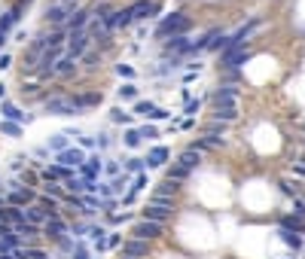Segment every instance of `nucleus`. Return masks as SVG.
I'll use <instances>...</instances> for the list:
<instances>
[{
	"label": "nucleus",
	"mask_w": 305,
	"mask_h": 259,
	"mask_svg": "<svg viewBox=\"0 0 305 259\" xmlns=\"http://www.w3.org/2000/svg\"><path fill=\"white\" fill-rule=\"evenodd\" d=\"M116 73H119V77H125V80H131V77H134V67H131V64H119Z\"/></svg>",
	"instance_id": "79ce46f5"
},
{
	"label": "nucleus",
	"mask_w": 305,
	"mask_h": 259,
	"mask_svg": "<svg viewBox=\"0 0 305 259\" xmlns=\"http://www.w3.org/2000/svg\"><path fill=\"white\" fill-rule=\"evenodd\" d=\"M168 116H171V113H168V110H156V113H152L149 119H156V122H159V119H168Z\"/></svg>",
	"instance_id": "49530a36"
},
{
	"label": "nucleus",
	"mask_w": 305,
	"mask_h": 259,
	"mask_svg": "<svg viewBox=\"0 0 305 259\" xmlns=\"http://www.w3.org/2000/svg\"><path fill=\"white\" fill-rule=\"evenodd\" d=\"M98 174H101V159H98V156L86 159V165L80 168V177H83V180H95Z\"/></svg>",
	"instance_id": "4be33fe9"
},
{
	"label": "nucleus",
	"mask_w": 305,
	"mask_h": 259,
	"mask_svg": "<svg viewBox=\"0 0 305 259\" xmlns=\"http://www.w3.org/2000/svg\"><path fill=\"white\" fill-rule=\"evenodd\" d=\"M131 235H134V238H140V241H156V238L162 235V223H152V219H140V223L131 229Z\"/></svg>",
	"instance_id": "20e7f679"
},
{
	"label": "nucleus",
	"mask_w": 305,
	"mask_h": 259,
	"mask_svg": "<svg viewBox=\"0 0 305 259\" xmlns=\"http://www.w3.org/2000/svg\"><path fill=\"white\" fill-rule=\"evenodd\" d=\"M46 113H55V116H73V113H80V107H76L73 98H49V101H46Z\"/></svg>",
	"instance_id": "f03ea898"
},
{
	"label": "nucleus",
	"mask_w": 305,
	"mask_h": 259,
	"mask_svg": "<svg viewBox=\"0 0 305 259\" xmlns=\"http://www.w3.org/2000/svg\"><path fill=\"white\" fill-rule=\"evenodd\" d=\"M0 207H7V198H4V195H0Z\"/></svg>",
	"instance_id": "864d4df0"
},
{
	"label": "nucleus",
	"mask_w": 305,
	"mask_h": 259,
	"mask_svg": "<svg viewBox=\"0 0 305 259\" xmlns=\"http://www.w3.org/2000/svg\"><path fill=\"white\" fill-rule=\"evenodd\" d=\"M223 131H226V122H214V125H208V131H205V140L208 143H223Z\"/></svg>",
	"instance_id": "b1692460"
},
{
	"label": "nucleus",
	"mask_w": 305,
	"mask_h": 259,
	"mask_svg": "<svg viewBox=\"0 0 305 259\" xmlns=\"http://www.w3.org/2000/svg\"><path fill=\"white\" fill-rule=\"evenodd\" d=\"M0 113L7 116V122H28V113H22V110L16 104H10V101L0 104Z\"/></svg>",
	"instance_id": "6ab92c4d"
},
{
	"label": "nucleus",
	"mask_w": 305,
	"mask_h": 259,
	"mask_svg": "<svg viewBox=\"0 0 305 259\" xmlns=\"http://www.w3.org/2000/svg\"><path fill=\"white\" fill-rule=\"evenodd\" d=\"M73 174H70V168H64V165H52V168H46L43 171V180L46 183H55V180H70Z\"/></svg>",
	"instance_id": "aec40b11"
},
{
	"label": "nucleus",
	"mask_w": 305,
	"mask_h": 259,
	"mask_svg": "<svg viewBox=\"0 0 305 259\" xmlns=\"http://www.w3.org/2000/svg\"><path fill=\"white\" fill-rule=\"evenodd\" d=\"M10 61H13V58H10L7 52H4V55H0V70H7V67H10Z\"/></svg>",
	"instance_id": "09e8293b"
},
{
	"label": "nucleus",
	"mask_w": 305,
	"mask_h": 259,
	"mask_svg": "<svg viewBox=\"0 0 305 259\" xmlns=\"http://www.w3.org/2000/svg\"><path fill=\"white\" fill-rule=\"evenodd\" d=\"M119 259H134V256H125V253H122V256H119Z\"/></svg>",
	"instance_id": "5fc2aeb1"
},
{
	"label": "nucleus",
	"mask_w": 305,
	"mask_h": 259,
	"mask_svg": "<svg viewBox=\"0 0 305 259\" xmlns=\"http://www.w3.org/2000/svg\"><path fill=\"white\" fill-rule=\"evenodd\" d=\"M46 219H49V216H46V210H43L40 204H28V207H25V223H31V226H40V223H43V226H46Z\"/></svg>",
	"instance_id": "4468645a"
},
{
	"label": "nucleus",
	"mask_w": 305,
	"mask_h": 259,
	"mask_svg": "<svg viewBox=\"0 0 305 259\" xmlns=\"http://www.w3.org/2000/svg\"><path fill=\"white\" fill-rule=\"evenodd\" d=\"M140 131V137H146V140H152V137H159V131L152 128V125H143V128H137Z\"/></svg>",
	"instance_id": "37998d69"
},
{
	"label": "nucleus",
	"mask_w": 305,
	"mask_h": 259,
	"mask_svg": "<svg viewBox=\"0 0 305 259\" xmlns=\"http://www.w3.org/2000/svg\"><path fill=\"white\" fill-rule=\"evenodd\" d=\"M89 49V34H70V40H67V55L80 61Z\"/></svg>",
	"instance_id": "423d86ee"
},
{
	"label": "nucleus",
	"mask_w": 305,
	"mask_h": 259,
	"mask_svg": "<svg viewBox=\"0 0 305 259\" xmlns=\"http://www.w3.org/2000/svg\"><path fill=\"white\" fill-rule=\"evenodd\" d=\"M73 259H89V253H86V250H80V253H76V256H73Z\"/></svg>",
	"instance_id": "3c124183"
},
{
	"label": "nucleus",
	"mask_w": 305,
	"mask_h": 259,
	"mask_svg": "<svg viewBox=\"0 0 305 259\" xmlns=\"http://www.w3.org/2000/svg\"><path fill=\"white\" fill-rule=\"evenodd\" d=\"M238 95H241L238 86H220L214 92V104H220V101H238Z\"/></svg>",
	"instance_id": "5701e85b"
},
{
	"label": "nucleus",
	"mask_w": 305,
	"mask_h": 259,
	"mask_svg": "<svg viewBox=\"0 0 305 259\" xmlns=\"http://www.w3.org/2000/svg\"><path fill=\"white\" fill-rule=\"evenodd\" d=\"M73 101H76V107H80V110H83V107H92V104H101V92H89V95H76Z\"/></svg>",
	"instance_id": "cd10ccee"
},
{
	"label": "nucleus",
	"mask_w": 305,
	"mask_h": 259,
	"mask_svg": "<svg viewBox=\"0 0 305 259\" xmlns=\"http://www.w3.org/2000/svg\"><path fill=\"white\" fill-rule=\"evenodd\" d=\"M128 13H131V19H146V16H152V13H159V7L149 4V0H137V4L128 7Z\"/></svg>",
	"instance_id": "2eb2a0df"
},
{
	"label": "nucleus",
	"mask_w": 305,
	"mask_h": 259,
	"mask_svg": "<svg viewBox=\"0 0 305 259\" xmlns=\"http://www.w3.org/2000/svg\"><path fill=\"white\" fill-rule=\"evenodd\" d=\"M43 235L46 238H55V241H61L64 235H67V223L61 216H52V219H46V226H43Z\"/></svg>",
	"instance_id": "9b49d317"
},
{
	"label": "nucleus",
	"mask_w": 305,
	"mask_h": 259,
	"mask_svg": "<svg viewBox=\"0 0 305 259\" xmlns=\"http://www.w3.org/2000/svg\"><path fill=\"white\" fill-rule=\"evenodd\" d=\"M37 204H40V207L46 210V216H49V219H52V216H61V213H58V201H55V198H49V195H43Z\"/></svg>",
	"instance_id": "c85d7f7f"
},
{
	"label": "nucleus",
	"mask_w": 305,
	"mask_h": 259,
	"mask_svg": "<svg viewBox=\"0 0 305 259\" xmlns=\"http://www.w3.org/2000/svg\"><path fill=\"white\" fill-rule=\"evenodd\" d=\"M46 195L58 198V195H61V186H55V183H46Z\"/></svg>",
	"instance_id": "a18cd8bd"
},
{
	"label": "nucleus",
	"mask_w": 305,
	"mask_h": 259,
	"mask_svg": "<svg viewBox=\"0 0 305 259\" xmlns=\"http://www.w3.org/2000/svg\"><path fill=\"white\" fill-rule=\"evenodd\" d=\"M55 165H64V168H83V165H86V153L80 150V146H67L64 153H58Z\"/></svg>",
	"instance_id": "7ed1b4c3"
},
{
	"label": "nucleus",
	"mask_w": 305,
	"mask_h": 259,
	"mask_svg": "<svg viewBox=\"0 0 305 259\" xmlns=\"http://www.w3.org/2000/svg\"><path fill=\"white\" fill-rule=\"evenodd\" d=\"M119 98H122V101H131V98H137V86H134V83H125V86L119 89Z\"/></svg>",
	"instance_id": "2f4dec72"
},
{
	"label": "nucleus",
	"mask_w": 305,
	"mask_h": 259,
	"mask_svg": "<svg viewBox=\"0 0 305 259\" xmlns=\"http://www.w3.org/2000/svg\"><path fill=\"white\" fill-rule=\"evenodd\" d=\"M89 25V10H76L70 19H67V28H70V34H83V28Z\"/></svg>",
	"instance_id": "dca6fc26"
},
{
	"label": "nucleus",
	"mask_w": 305,
	"mask_h": 259,
	"mask_svg": "<svg viewBox=\"0 0 305 259\" xmlns=\"http://www.w3.org/2000/svg\"><path fill=\"white\" fill-rule=\"evenodd\" d=\"M177 183L174 180H165V183H159V189H156V198H174L177 195Z\"/></svg>",
	"instance_id": "bb28decb"
},
{
	"label": "nucleus",
	"mask_w": 305,
	"mask_h": 259,
	"mask_svg": "<svg viewBox=\"0 0 305 259\" xmlns=\"http://www.w3.org/2000/svg\"><path fill=\"white\" fill-rule=\"evenodd\" d=\"M92 241H95V247H98V250H104V247H107V238H104V232H101V229H95V232H92Z\"/></svg>",
	"instance_id": "ea45409f"
},
{
	"label": "nucleus",
	"mask_w": 305,
	"mask_h": 259,
	"mask_svg": "<svg viewBox=\"0 0 305 259\" xmlns=\"http://www.w3.org/2000/svg\"><path fill=\"white\" fill-rule=\"evenodd\" d=\"M67 16H73V4H64V7H52L49 13H46V19L52 22V25H61Z\"/></svg>",
	"instance_id": "412c9836"
},
{
	"label": "nucleus",
	"mask_w": 305,
	"mask_h": 259,
	"mask_svg": "<svg viewBox=\"0 0 305 259\" xmlns=\"http://www.w3.org/2000/svg\"><path fill=\"white\" fill-rule=\"evenodd\" d=\"M189 31V19L183 13H171L162 19V25L156 28V37H183Z\"/></svg>",
	"instance_id": "f257e3e1"
},
{
	"label": "nucleus",
	"mask_w": 305,
	"mask_h": 259,
	"mask_svg": "<svg viewBox=\"0 0 305 259\" xmlns=\"http://www.w3.org/2000/svg\"><path fill=\"white\" fill-rule=\"evenodd\" d=\"M214 107H217V113H214L217 122H232V119H238V101H220V104H214Z\"/></svg>",
	"instance_id": "6e6552de"
},
{
	"label": "nucleus",
	"mask_w": 305,
	"mask_h": 259,
	"mask_svg": "<svg viewBox=\"0 0 305 259\" xmlns=\"http://www.w3.org/2000/svg\"><path fill=\"white\" fill-rule=\"evenodd\" d=\"M22 10H25V4H19V7H13L10 13H4V19H0V37H4V34H7V31H10L19 19H22Z\"/></svg>",
	"instance_id": "f3484780"
},
{
	"label": "nucleus",
	"mask_w": 305,
	"mask_h": 259,
	"mask_svg": "<svg viewBox=\"0 0 305 259\" xmlns=\"http://www.w3.org/2000/svg\"><path fill=\"white\" fill-rule=\"evenodd\" d=\"M296 216L305 219V201H296Z\"/></svg>",
	"instance_id": "de8ad7c7"
},
{
	"label": "nucleus",
	"mask_w": 305,
	"mask_h": 259,
	"mask_svg": "<svg viewBox=\"0 0 305 259\" xmlns=\"http://www.w3.org/2000/svg\"><path fill=\"white\" fill-rule=\"evenodd\" d=\"M281 189H284L287 195H293V198H296V192H299V183H296V180H293V183H290V180H284V183H281Z\"/></svg>",
	"instance_id": "58836bf2"
},
{
	"label": "nucleus",
	"mask_w": 305,
	"mask_h": 259,
	"mask_svg": "<svg viewBox=\"0 0 305 259\" xmlns=\"http://www.w3.org/2000/svg\"><path fill=\"white\" fill-rule=\"evenodd\" d=\"M186 177H189V171L180 168V165H171V168L165 171V180H174V183H180V180H186Z\"/></svg>",
	"instance_id": "c756f323"
},
{
	"label": "nucleus",
	"mask_w": 305,
	"mask_h": 259,
	"mask_svg": "<svg viewBox=\"0 0 305 259\" xmlns=\"http://www.w3.org/2000/svg\"><path fill=\"white\" fill-rule=\"evenodd\" d=\"M199 162H202V153L196 150V146H189V150H183V153L177 156V165H180V168H186V171L199 168Z\"/></svg>",
	"instance_id": "ddd939ff"
},
{
	"label": "nucleus",
	"mask_w": 305,
	"mask_h": 259,
	"mask_svg": "<svg viewBox=\"0 0 305 259\" xmlns=\"http://www.w3.org/2000/svg\"><path fill=\"white\" fill-rule=\"evenodd\" d=\"M156 110H159L156 104H149V101H140V104L134 107V113H137V116H152V113H156Z\"/></svg>",
	"instance_id": "7c9ffc66"
},
{
	"label": "nucleus",
	"mask_w": 305,
	"mask_h": 259,
	"mask_svg": "<svg viewBox=\"0 0 305 259\" xmlns=\"http://www.w3.org/2000/svg\"><path fill=\"white\" fill-rule=\"evenodd\" d=\"M143 162H146V159H128V171H137V174H140Z\"/></svg>",
	"instance_id": "c03bdc74"
},
{
	"label": "nucleus",
	"mask_w": 305,
	"mask_h": 259,
	"mask_svg": "<svg viewBox=\"0 0 305 259\" xmlns=\"http://www.w3.org/2000/svg\"><path fill=\"white\" fill-rule=\"evenodd\" d=\"M0 131H4V134H10V137H16V134H19L22 128H19L16 122H0Z\"/></svg>",
	"instance_id": "4c0bfd02"
},
{
	"label": "nucleus",
	"mask_w": 305,
	"mask_h": 259,
	"mask_svg": "<svg viewBox=\"0 0 305 259\" xmlns=\"http://www.w3.org/2000/svg\"><path fill=\"white\" fill-rule=\"evenodd\" d=\"M119 241H122L119 235H110V238H107V247H119Z\"/></svg>",
	"instance_id": "8fccbe9b"
},
{
	"label": "nucleus",
	"mask_w": 305,
	"mask_h": 259,
	"mask_svg": "<svg viewBox=\"0 0 305 259\" xmlns=\"http://www.w3.org/2000/svg\"><path fill=\"white\" fill-rule=\"evenodd\" d=\"M52 150H58V153H64V150H67V137H64V134L52 137Z\"/></svg>",
	"instance_id": "a19ab883"
},
{
	"label": "nucleus",
	"mask_w": 305,
	"mask_h": 259,
	"mask_svg": "<svg viewBox=\"0 0 305 259\" xmlns=\"http://www.w3.org/2000/svg\"><path fill=\"white\" fill-rule=\"evenodd\" d=\"M122 253H125V256H134V259H146V256H149V241L128 238V241H122Z\"/></svg>",
	"instance_id": "0eeeda50"
},
{
	"label": "nucleus",
	"mask_w": 305,
	"mask_h": 259,
	"mask_svg": "<svg viewBox=\"0 0 305 259\" xmlns=\"http://www.w3.org/2000/svg\"><path fill=\"white\" fill-rule=\"evenodd\" d=\"M37 201V192L34 189H22V186H16V189H10V195H7V204H16V207H28V204H34Z\"/></svg>",
	"instance_id": "39448f33"
},
{
	"label": "nucleus",
	"mask_w": 305,
	"mask_h": 259,
	"mask_svg": "<svg viewBox=\"0 0 305 259\" xmlns=\"http://www.w3.org/2000/svg\"><path fill=\"white\" fill-rule=\"evenodd\" d=\"M143 186H149V183H146V174H137V177H134V186H131V192H128V195L134 198V192H140Z\"/></svg>",
	"instance_id": "e433bc0d"
},
{
	"label": "nucleus",
	"mask_w": 305,
	"mask_h": 259,
	"mask_svg": "<svg viewBox=\"0 0 305 259\" xmlns=\"http://www.w3.org/2000/svg\"><path fill=\"white\" fill-rule=\"evenodd\" d=\"M168 150H165V146H152V150H149V156H146V168H162L165 162H168Z\"/></svg>",
	"instance_id": "a211bd4d"
},
{
	"label": "nucleus",
	"mask_w": 305,
	"mask_h": 259,
	"mask_svg": "<svg viewBox=\"0 0 305 259\" xmlns=\"http://www.w3.org/2000/svg\"><path fill=\"white\" fill-rule=\"evenodd\" d=\"M113 122H122V125H128V122H131V113H125L122 107H116V110H113Z\"/></svg>",
	"instance_id": "72a5a7b5"
},
{
	"label": "nucleus",
	"mask_w": 305,
	"mask_h": 259,
	"mask_svg": "<svg viewBox=\"0 0 305 259\" xmlns=\"http://www.w3.org/2000/svg\"><path fill=\"white\" fill-rule=\"evenodd\" d=\"M131 22V13L128 10H116V13H110V16H104V25H107V31H116V28H125Z\"/></svg>",
	"instance_id": "f8f14e48"
},
{
	"label": "nucleus",
	"mask_w": 305,
	"mask_h": 259,
	"mask_svg": "<svg viewBox=\"0 0 305 259\" xmlns=\"http://www.w3.org/2000/svg\"><path fill=\"white\" fill-rule=\"evenodd\" d=\"M281 238H284V244L299 247V238H296V232H293V229H284V226H281Z\"/></svg>",
	"instance_id": "473e14b6"
},
{
	"label": "nucleus",
	"mask_w": 305,
	"mask_h": 259,
	"mask_svg": "<svg viewBox=\"0 0 305 259\" xmlns=\"http://www.w3.org/2000/svg\"><path fill=\"white\" fill-rule=\"evenodd\" d=\"M140 140H143V137H140V131H137V128H128L125 143H128V146H140Z\"/></svg>",
	"instance_id": "f704fd0d"
},
{
	"label": "nucleus",
	"mask_w": 305,
	"mask_h": 259,
	"mask_svg": "<svg viewBox=\"0 0 305 259\" xmlns=\"http://www.w3.org/2000/svg\"><path fill=\"white\" fill-rule=\"evenodd\" d=\"M73 70H76V58H70V55L58 58V64H55V77H67V73H73Z\"/></svg>",
	"instance_id": "393cba45"
},
{
	"label": "nucleus",
	"mask_w": 305,
	"mask_h": 259,
	"mask_svg": "<svg viewBox=\"0 0 305 259\" xmlns=\"http://www.w3.org/2000/svg\"><path fill=\"white\" fill-rule=\"evenodd\" d=\"M13 232H16L22 241H34L37 235H40V232H37V226H31V223H19V226H13Z\"/></svg>",
	"instance_id": "a878e982"
},
{
	"label": "nucleus",
	"mask_w": 305,
	"mask_h": 259,
	"mask_svg": "<svg viewBox=\"0 0 305 259\" xmlns=\"http://www.w3.org/2000/svg\"><path fill=\"white\" fill-rule=\"evenodd\" d=\"M0 223H7V226H19V223H25V207H16V204L0 207Z\"/></svg>",
	"instance_id": "9d476101"
},
{
	"label": "nucleus",
	"mask_w": 305,
	"mask_h": 259,
	"mask_svg": "<svg viewBox=\"0 0 305 259\" xmlns=\"http://www.w3.org/2000/svg\"><path fill=\"white\" fill-rule=\"evenodd\" d=\"M4 95H7V86H4V83H0V101H4Z\"/></svg>",
	"instance_id": "603ef678"
},
{
	"label": "nucleus",
	"mask_w": 305,
	"mask_h": 259,
	"mask_svg": "<svg viewBox=\"0 0 305 259\" xmlns=\"http://www.w3.org/2000/svg\"><path fill=\"white\" fill-rule=\"evenodd\" d=\"M247 58H250V49H247V46H241V49H235V52H220V64H223V67H241Z\"/></svg>",
	"instance_id": "1a4fd4ad"
},
{
	"label": "nucleus",
	"mask_w": 305,
	"mask_h": 259,
	"mask_svg": "<svg viewBox=\"0 0 305 259\" xmlns=\"http://www.w3.org/2000/svg\"><path fill=\"white\" fill-rule=\"evenodd\" d=\"M199 110H202V101H199V98H196V101H193V98L186 101V116H189V119H193V116L199 113Z\"/></svg>",
	"instance_id": "c9c22d12"
}]
</instances>
